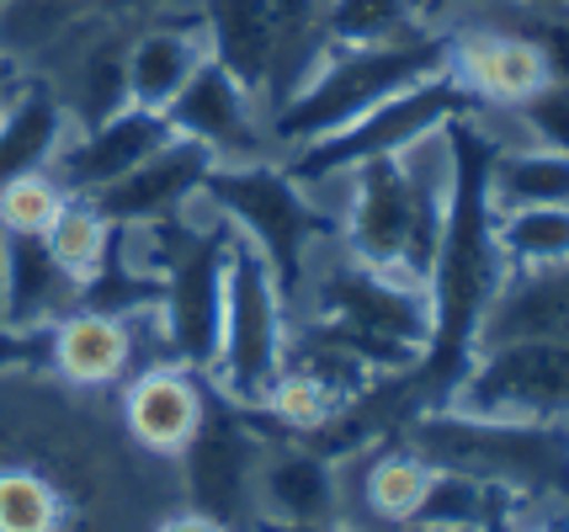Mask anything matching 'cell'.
Here are the masks:
<instances>
[{
  "label": "cell",
  "instance_id": "8",
  "mask_svg": "<svg viewBox=\"0 0 569 532\" xmlns=\"http://www.w3.org/2000/svg\"><path fill=\"white\" fill-rule=\"evenodd\" d=\"M442 405L496 421H565L569 415V341L517 335L469 357Z\"/></svg>",
  "mask_w": 569,
  "mask_h": 532
},
{
  "label": "cell",
  "instance_id": "12",
  "mask_svg": "<svg viewBox=\"0 0 569 532\" xmlns=\"http://www.w3.org/2000/svg\"><path fill=\"white\" fill-rule=\"evenodd\" d=\"M447 76L469 91L485 112H517L548 80V53L527 27H463L452 32Z\"/></svg>",
  "mask_w": 569,
  "mask_h": 532
},
{
  "label": "cell",
  "instance_id": "20",
  "mask_svg": "<svg viewBox=\"0 0 569 532\" xmlns=\"http://www.w3.org/2000/svg\"><path fill=\"white\" fill-rule=\"evenodd\" d=\"M517 335H559L569 341V267L553 272H511L490 299L473 352L496 347V341H517Z\"/></svg>",
  "mask_w": 569,
  "mask_h": 532
},
{
  "label": "cell",
  "instance_id": "30",
  "mask_svg": "<svg viewBox=\"0 0 569 532\" xmlns=\"http://www.w3.org/2000/svg\"><path fill=\"white\" fill-rule=\"evenodd\" d=\"M53 6H64L80 22H91V17H139V0H53Z\"/></svg>",
  "mask_w": 569,
  "mask_h": 532
},
{
  "label": "cell",
  "instance_id": "29",
  "mask_svg": "<svg viewBox=\"0 0 569 532\" xmlns=\"http://www.w3.org/2000/svg\"><path fill=\"white\" fill-rule=\"evenodd\" d=\"M149 532H234V528L219 522V516H208V511H198V506H171L149 522Z\"/></svg>",
  "mask_w": 569,
  "mask_h": 532
},
{
  "label": "cell",
  "instance_id": "16",
  "mask_svg": "<svg viewBox=\"0 0 569 532\" xmlns=\"http://www.w3.org/2000/svg\"><path fill=\"white\" fill-rule=\"evenodd\" d=\"M176 128L166 112H149V107L128 102L123 112L101 118L91 128H70V139L59 144V154L49 160V171L64 181V192H80V198H97L101 187H112L118 177H128L139 160L171 144Z\"/></svg>",
  "mask_w": 569,
  "mask_h": 532
},
{
  "label": "cell",
  "instance_id": "15",
  "mask_svg": "<svg viewBox=\"0 0 569 532\" xmlns=\"http://www.w3.org/2000/svg\"><path fill=\"white\" fill-rule=\"evenodd\" d=\"M256 516L298 522V528H341L347 506H341L336 458L315 442L272 436L261 448V463H256Z\"/></svg>",
  "mask_w": 569,
  "mask_h": 532
},
{
  "label": "cell",
  "instance_id": "2",
  "mask_svg": "<svg viewBox=\"0 0 569 532\" xmlns=\"http://www.w3.org/2000/svg\"><path fill=\"white\" fill-rule=\"evenodd\" d=\"M347 208L336 213V245L368 267L431 278V261L442 245L447 187H452V144L447 128L416 139L410 150L378 154L351 165Z\"/></svg>",
  "mask_w": 569,
  "mask_h": 532
},
{
  "label": "cell",
  "instance_id": "17",
  "mask_svg": "<svg viewBox=\"0 0 569 532\" xmlns=\"http://www.w3.org/2000/svg\"><path fill=\"white\" fill-rule=\"evenodd\" d=\"M198 27L208 53L261 102V112H272L282 80V32L272 0H198Z\"/></svg>",
  "mask_w": 569,
  "mask_h": 532
},
{
  "label": "cell",
  "instance_id": "14",
  "mask_svg": "<svg viewBox=\"0 0 569 532\" xmlns=\"http://www.w3.org/2000/svg\"><path fill=\"white\" fill-rule=\"evenodd\" d=\"M166 118H171V128L181 139L213 150L219 160H256V154H272L261 102L223 70L219 59H208L198 76L181 86V97L166 107Z\"/></svg>",
  "mask_w": 569,
  "mask_h": 532
},
{
  "label": "cell",
  "instance_id": "25",
  "mask_svg": "<svg viewBox=\"0 0 569 532\" xmlns=\"http://www.w3.org/2000/svg\"><path fill=\"white\" fill-rule=\"evenodd\" d=\"M496 251L506 272H553L569 267V208H496Z\"/></svg>",
  "mask_w": 569,
  "mask_h": 532
},
{
  "label": "cell",
  "instance_id": "32",
  "mask_svg": "<svg viewBox=\"0 0 569 532\" xmlns=\"http://www.w3.org/2000/svg\"><path fill=\"white\" fill-rule=\"evenodd\" d=\"M527 11H569V0H517Z\"/></svg>",
  "mask_w": 569,
  "mask_h": 532
},
{
  "label": "cell",
  "instance_id": "23",
  "mask_svg": "<svg viewBox=\"0 0 569 532\" xmlns=\"http://www.w3.org/2000/svg\"><path fill=\"white\" fill-rule=\"evenodd\" d=\"M351 400L336 389L330 379H320L315 368H298V362H288L282 373H277V383L267 389V400H261V421H267V431L272 436H293V442H320L325 431L341 421V410H347Z\"/></svg>",
  "mask_w": 569,
  "mask_h": 532
},
{
  "label": "cell",
  "instance_id": "21",
  "mask_svg": "<svg viewBox=\"0 0 569 532\" xmlns=\"http://www.w3.org/2000/svg\"><path fill=\"white\" fill-rule=\"evenodd\" d=\"M70 139V112L53 97L49 80H22L0 107V181L43 171L59 144Z\"/></svg>",
  "mask_w": 569,
  "mask_h": 532
},
{
  "label": "cell",
  "instance_id": "19",
  "mask_svg": "<svg viewBox=\"0 0 569 532\" xmlns=\"http://www.w3.org/2000/svg\"><path fill=\"white\" fill-rule=\"evenodd\" d=\"M80 304V282L49 255L43 240H0V325L49 330Z\"/></svg>",
  "mask_w": 569,
  "mask_h": 532
},
{
  "label": "cell",
  "instance_id": "34",
  "mask_svg": "<svg viewBox=\"0 0 569 532\" xmlns=\"http://www.w3.org/2000/svg\"><path fill=\"white\" fill-rule=\"evenodd\" d=\"M0 240H6V234H0Z\"/></svg>",
  "mask_w": 569,
  "mask_h": 532
},
{
  "label": "cell",
  "instance_id": "7",
  "mask_svg": "<svg viewBox=\"0 0 569 532\" xmlns=\"http://www.w3.org/2000/svg\"><path fill=\"white\" fill-rule=\"evenodd\" d=\"M473 112H485V107L473 102L469 91L442 70V76H431V80H421V86H410V91L389 97V102H378L372 112H362L357 123L341 128V133H330V139H315V144L293 150L282 165H288L303 187L320 192V187H330L336 177H347L351 165L378 160V154L410 150L416 139L447 128L452 118H473Z\"/></svg>",
  "mask_w": 569,
  "mask_h": 532
},
{
  "label": "cell",
  "instance_id": "6",
  "mask_svg": "<svg viewBox=\"0 0 569 532\" xmlns=\"http://www.w3.org/2000/svg\"><path fill=\"white\" fill-rule=\"evenodd\" d=\"M288 347H293V304H288L277 272L267 267V255L246 234H234L229 267H223L219 357L208 368L213 394L240 410H261L267 389L288 368Z\"/></svg>",
  "mask_w": 569,
  "mask_h": 532
},
{
  "label": "cell",
  "instance_id": "5",
  "mask_svg": "<svg viewBox=\"0 0 569 532\" xmlns=\"http://www.w3.org/2000/svg\"><path fill=\"white\" fill-rule=\"evenodd\" d=\"M202 208H213L234 234H246L250 245L267 255L288 304L303 288L309 255L320 251L325 240H336V213L315 203V187H303L272 154L219 160L202 181Z\"/></svg>",
  "mask_w": 569,
  "mask_h": 532
},
{
  "label": "cell",
  "instance_id": "22",
  "mask_svg": "<svg viewBox=\"0 0 569 532\" xmlns=\"http://www.w3.org/2000/svg\"><path fill=\"white\" fill-rule=\"evenodd\" d=\"M431 32L426 0H325L320 53L325 49H378Z\"/></svg>",
  "mask_w": 569,
  "mask_h": 532
},
{
  "label": "cell",
  "instance_id": "1",
  "mask_svg": "<svg viewBox=\"0 0 569 532\" xmlns=\"http://www.w3.org/2000/svg\"><path fill=\"white\" fill-rule=\"evenodd\" d=\"M139 448L49 368L0 373V532H101Z\"/></svg>",
  "mask_w": 569,
  "mask_h": 532
},
{
  "label": "cell",
  "instance_id": "3",
  "mask_svg": "<svg viewBox=\"0 0 569 532\" xmlns=\"http://www.w3.org/2000/svg\"><path fill=\"white\" fill-rule=\"evenodd\" d=\"M395 436L431 469L511 495L527 516L569 522V415L496 421V415H463L452 405H421Z\"/></svg>",
  "mask_w": 569,
  "mask_h": 532
},
{
  "label": "cell",
  "instance_id": "10",
  "mask_svg": "<svg viewBox=\"0 0 569 532\" xmlns=\"http://www.w3.org/2000/svg\"><path fill=\"white\" fill-rule=\"evenodd\" d=\"M208 415V383L176 357H149L118 383V426L144 458L176 463Z\"/></svg>",
  "mask_w": 569,
  "mask_h": 532
},
{
  "label": "cell",
  "instance_id": "27",
  "mask_svg": "<svg viewBox=\"0 0 569 532\" xmlns=\"http://www.w3.org/2000/svg\"><path fill=\"white\" fill-rule=\"evenodd\" d=\"M64 203H70V192L49 165L0 181V234L6 240H43Z\"/></svg>",
  "mask_w": 569,
  "mask_h": 532
},
{
  "label": "cell",
  "instance_id": "24",
  "mask_svg": "<svg viewBox=\"0 0 569 532\" xmlns=\"http://www.w3.org/2000/svg\"><path fill=\"white\" fill-rule=\"evenodd\" d=\"M490 203L496 208L565 203L569 208V154L543 150L532 139H521V144L500 139L496 154H490Z\"/></svg>",
  "mask_w": 569,
  "mask_h": 532
},
{
  "label": "cell",
  "instance_id": "11",
  "mask_svg": "<svg viewBox=\"0 0 569 532\" xmlns=\"http://www.w3.org/2000/svg\"><path fill=\"white\" fill-rule=\"evenodd\" d=\"M144 320L149 314H112V309L74 304L70 314H59L43 330V368L64 389H80V394L118 389L144 362V352H139Z\"/></svg>",
  "mask_w": 569,
  "mask_h": 532
},
{
  "label": "cell",
  "instance_id": "9",
  "mask_svg": "<svg viewBox=\"0 0 569 532\" xmlns=\"http://www.w3.org/2000/svg\"><path fill=\"white\" fill-rule=\"evenodd\" d=\"M267 442H272V431L256 410L229 405L208 389V415H202L192 448L176 458L181 501L246 532L256 516V463H261Z\"/></svg>",
  "mask_w": 569,
  "mask_h": 532
},
{
  "label": "cell",
  "instance_id": "28",
  "mask_svg": "<svg viewBox=\"0 0 569 532\" xmlns=\"http://www.w3.org/2000/svg\"><path fill=\"white\" fill-rule=\"evenodd\" d=\"M517 123H521V139L569 154V80H548L532 102L517 107Z\"/></svg>",
  "mask_w": 569,
  "mask_h": 532
},
{
  "label": "cell",
  "instance_id": "13",
  "mask_svg": "<svg viewBox=\"0 0 569 532\" xmlns=\"http://www.w3.org/2000/svg\"><path fill=\"white\" fill-rule=\"evenodd\" d=\"M213 165H219V154L176 133L171 144H160L149 160H139L128 177L101 187L91 203L112 219V229L166 224V219H181V213H192L202 203V181H208Z\"/></svg>",
  "mask_w": 569,
  "mask_h": 532
},
{
  "label": "cell",
  "instance_id": "33",
  "mask_svg": "<svg viewBox=\"0 0 569 532\" xmlns=\"http://www.w3.org/2000/svg\"><path fill=\"white\" fill-rule=\"evenodd\" d=\"M160 6H166V0H139V11H160Z\"/></svg>",
  "mask_w": 569,
  "mask_h": 532
},
{
  "label": "cell",
  "instance_id": "18",
  "mask_svg": "<svg viewBox=\"0 0 569 532\" xmlns=\"http://www.w3.org/2000/svg\"><path fill=\"white\" fill-rule=\"evenodd\" d=\"M208 59L213 53L198 17H149L139 32H128V102L166 112Z\"/></svg>",
  "mask_w": 569,
  "mask_h": 532
},
{
  "label": "cell",
  "instance_id": "26",
  "mask_svg": "<svg viewBox=\"0 0 569 532\" xmlns=\"http://www.w3.org/2000/svg\"><path fill=\"white\" fill-rule=\"evenodd\" d=\"M43 245H49L53 261L86 288V282H97L101 272H107V261L118 255V229H112V219H107L91 198L70 192V203L59 208V219L49 224Z\"/></svg>",
  "mask_w": 569,
  "mask_h": 532
},
{
  "label": "cell",
  "instance_id": "4",
  "mask_svg": "<svg viewBox=\"0 0 569 532\" xmlns=\"http://www.w3.org/2000/svg\"><path fill=\"white\" fill-rule=\"evenodd\" d=\"M447 53H452V32L442 27L405 38V43H378V49H325L309 64V76L267 112V144L293 154L315 139L341 133L378 102L442 76Z\"/></svg>",
  "mask_w": 569,
  "mask_h": 532
},
{
  "label": "cell",
  "instance_id": "31",
  "mask_svg": "<svg viewBox=\"0 0 569 532\" xmlns=\"http://www.w3.org/2000/svg\"><path fill=\"white\" fill-rule=\"evenodd\" d=\"M405 532H479V528H452V522H410Z\"/></svg>",
  "mask_w": 569,
  "mask_h": 532
}]
</instances>
